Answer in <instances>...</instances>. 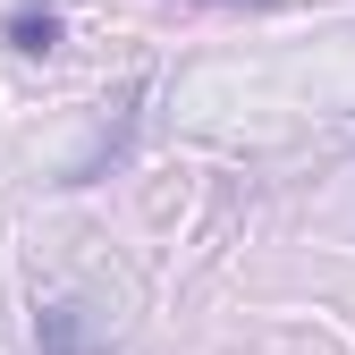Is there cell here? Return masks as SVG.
<instances>
[{
    "instance_id": "6da1fadb",
    "label": "cell",
    "mask_w": 355,
    "mask_h": 355,
    "mask_svg": "<svg viewBox=\"0 0 355 355\" xmlns=\"http://www.w3.org/2000/svg\"><path fill=\"white\" fill-rule=\"evenodd\" d=\"M42 355H94V347H85V313H76V304H51V313H42Z\"/></svg>"
},
{
    "instance_id": "7a4b0ae2",
    "label": "cell",
    "mask_w": 355,
    "mask_h": 355,
    "mask_svg": "<svg viewBox=\"0 0 355 355\" xmlns=\"http://www.w3.org/2000/svg\"><path fill=\"white\" fill-rule=\"evenodd\" d=\"M9 42H17V51H51V42H60V17L51 9H17L9 17Z\"/></svg>"
}]
</instances>
